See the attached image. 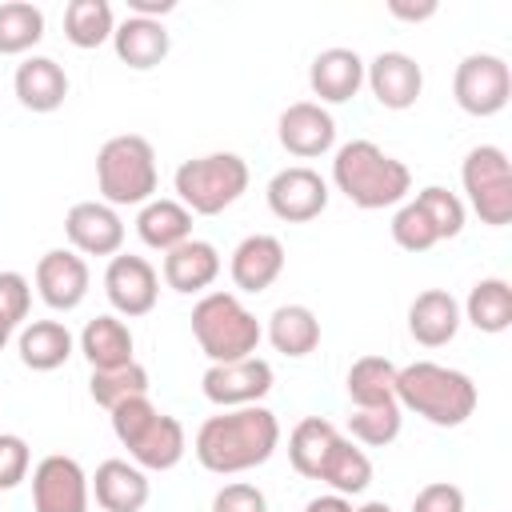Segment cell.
Instances as JSON below:
<instances>
[{"label": "cell", "mask_w": 512, "mask_h": 512, "mask_svg": "<svg viewBox=\"0 0 512 512\" xmlns=\"http://www.w3.org/2000/svg\"><path fill=\"white\" fill-rule=\"evenodd\" d=\"M28 308H32V284L20 272H0V320L12 328L28 324Z\"/></svg>", "instance_id": "obj_41"}, {"label": "cell", "mask_w": 512, "mask_h": 512, "mask_svg": "<svg viewBox=\"0 0 512 512\" xmlns=\"http://www.w3.org/2000/svg\"><path fill=\"white\" fill-rule=\"evenodd\" d=\"M104 296L116 308V316H148L160 300V272L132 252H116L104 268Z\"/></svg>", "instance_id": "obj_12"}, {"label": "cell", "mask_w": 512, "mask_h": 512, "mask_svg": "<svg viewBox=\"0 0 512 512\" xmlns=\"http://www.w3.org/2000/svg\"><path fill=\"white\" fill-rule=\"evenodd\" d=\"M212 512H268V496L248 480H232L212 496Z\"/></svg>", "instance_id": "obj_42"}, {"label": "cell", "mask_w": 512, "mask_h": 512, "mask_svg": "<svg viewBox=\"0 0 512 512\" xmlns=\"http://www.w3.org/2000/svg\"><path fill=\"white\" fill-rule=\"evenodd\" d=\"M388 12H392L396 20L420 24V20H432V16H436V4H432V0H424V4H404V0H392V4H388Z\"/></svg>", "instance_id": "obj_44"}, {"label": "cell", "mask_w": 512, "mask_h": 512, "mask_svg": "<svg viewBox=\"0 0 512 512\" xmlns=\"http://www.w3.org/2000/svg\"><path fill=\"white\" fill-rule=\"evenodd\" d=\"M92 488L80 460L64 452H48L32 468V512H88Z\"/></svg>", "instance_id": "obj_9"}, {"label": "cell", "mask_w": 512, "mask_h": 512, "mask_svg": "<svg viewBox=\"0 0 512 512\" xmlns=\"http://www.w3.org/2000/svg\"><path fill=\"white\" fill-rule=\"evenodd\" d=\"M112 48H116V60L128 64L132 72H148V68L164 64V56L172 52V36L160 20L124 16L112 32Z\"/></svg>", "instance_id": "obj_24"}, {"label": "cell", "mask_w": 512, "mask_h": 512, "mask_svg": "<svg viewBox=\"0 0 512 512\" xmlns=\"http://www.w3.org/2000/svg\"><path fill=\"white\" fill-rule=\"evenodd\" d=\"M416 204H420V212L428 216V224H432V232H436L440 240H452V236L464 232L468 208H464V200H460L456 192H448L444 184L420 188V192H416Z\"/></svg>", "instance_id": "obj_36"}, {"label": "cell", "mask_w": 512, "mask_h": 512, "mask_svg": "<svg viewBox=\"0 0 512 512\" xmlns=\"http://www.w3.org/2000/svg\"><path fill=\"white\" fill-rule=\"evenodd\" d=\"M308 88L316 104H348L364 88V60L356 48H324L308 64Z\"/></svg>", "instance_id": "obj_18"}, {"label": "cell", "mask_w": 512, "mask_h": 512, "mask_svg": "<svg viewBox=\"0 0 512 512\" xmlns=\"http://www.w3.org/2000/svg\"><path fill=\"white\" fill-rule=\"evenodd\" d=\"M192 336L208 364H232L256 356L264 328L236 292H204L192 304Z\"/></svg>", "instance_id": "obj_5"}, {"label": "cell", "mask_w": 512, "mask_h": 512, "mask_svg": "<svg viewBox=\"0 0 512 512\" xmlns=\"http://www.w3.org/2000/svg\"><path fill=\"white\" fill-rule=\"evenodd\" d=\"M88 396L112 412L116 404L132 400V396H148V368L140 360L132 364H120V368H104V372H92L88 376Z\"/></svg>", "instance_id": "obj_35"}, {"label": "cell", "mask_w": 512, "mask_h": 512, "mask_svg": "<svg viewBox=\"0 0 512 512\" xmlns=\"http://www.w3.org/2000/svg\"><path fill=\"white\" fill-rule=\"evenodd\" d=\"M172 188L192 216H220L248 192V160L236 152L192 156L176 168Z\"/></svg>", "instance_id": "obj_6"}, {"label": "cell", "mask_w": 512, "mask_h": 512, "mask_svg": "<svg viewBox=\"0 0 512 512\" xmlns=\"http://www.w3.org/2000/svg\"><path fill=\"white\" fill-rule=\"evenodd\" d=\"M352 512H392V504H384V500H364V504L352 508Z\"/></svg>", "instance_id": "obj_47"}, {"label": "cell", "mask_w": 512, "mask_h": 512, "mask_svg": "<svg viewBox=\"0 0 512 512\" xmlns=\"http://www.w3.org/2000/svg\"><path fill=\"white\" fill-rule=\"evenodd\" d=\"M160 168H156V148L152 140L136 132H120L100 144L96 152V188L100 200L112 208H140L156 196Z\"/></svg>", "instance_id": "obj_4"}, {"label": "cell", "mask_w": 512, "mask_h": 512, "mask_svg": "<svg viewBox=\"0 0 512 512\" xmlns=\"http://www.w3.org/2000/svg\"><path fill=\"white\" fill-rule=\"evenodd\" d=\"M284 260H288V256H284L280 236H272V232H252V236H244V240L232 248L228 276H232L236 292L256 296V292H268V288L280 280Z\"/></svg>", "instance_id": "obj_17"}, {"label": "cell", "mask_w": 512, "mask_h": 512, "mask_svg": "<svg viewBox=\"0 0 512 512\" xmlns=\"http://www.w3.org/2000/svg\"><path fill=\"white\" fill-rule=\"evenodd\" d=\"M12 92L28 112H56L68 100V72L52 56H24L16 64Z\"/></svg>", "instance_id": "obj_22"}, {"label": "cell", "mask_w": 512, "mask_h": 512, "mask_svg": "<svg viewBox=\"0 0 512 512\" xmlns=\"http://www.w3.org/2000/svg\"><path fill=\"white\" fill-rule=\"evenodd\" d=\"M272 384H276V372L260 356L232 360V364H208V372L200 376V392L216 408H248V404H260L272 392Z\"/></svg>", "instance_id": "obj_11"}, {"label": "cell", "mask_w": 512, "mask_h": 512, "mask_svg": "<svg viewBox=\"0 0 512 512\" xmlns=\"http://www.w3.org/2000/svg\"><path fill=\"white\" fill-rule=\"evenodd\" d=\"M108 416H112V432H116V440H120L124 448H132V444L144 436V428L160 416V408H156L148 396H132V400L116 404Z\"/></svg>", "instance_id": "obj_39"}, {"label": "cell", "mask_w": 512, "mask_h": 512, "mask_svg": "<svg viewBox=\"0 0 512 512\" xmlns=\"http://www.w3.org/2000/svg\"><path fill=\"white\" fill-rule=\"evenodd\" d=\"M304 512H352V500L348 496H336V492H324V496H312L304 504Z\"/></svg>", "instance_id": "obj_46"}, {"label": "cell", "mask_w": 512, "mask_h": 512, "mask_svg": "<svg viewBox=\"0 0 512 512\" xmlns=\"http://www.w3.org/2000/svg\"><path fill=\"white\" fill-rule=\"evenodd\" d=\"M476 384L468 372L436 364V360H416L396 368V404L400 412H416L420 420L436 428H460L476 412Z\"/></svg>", "instance_id": "obj_2"}, {"label": "cell", "mask_w": 512, "mask_h": 512, "mask_svg": "<svg viewBox=\"0 0 512 512\" xmlns=\"http://www.w3.org/2000/svg\"><path fill=\"white\" fill-rule=\"evenodd\" d=\"M268 344L288 356V360H300L308 352L320 348V320L308 304H280L272 316H268V328H264Z\"/></svg>", "instance_id": "obj_28"}, {"label": "cell", "mask_w": 512, "mask_h": 512, "mask_svg": "<svg viewBox=\"0 0 512 512\" xmlns=\"http://www.w3.org/2000/svg\"><path fill=\"white\" fill-rule=\"evenodd\" d=\"M172 8H176L172 0H128V16H144V20H160Z\"/></svg>", "instance_id": "obj_45"}, {"label": "cell", "mask_w": 512, "mask_h": 512, "mask_svg": "<svg viewBox=\"0 0 512 512\" xmlns=\"http://www.w3.org/2000/svg\"><path fill=\"white\" fill-rule=\"evenodd\" d=\"M116 32V16L108 0H72L64 8V40L80 52L108 44Z\"/></svg>", "instance_id": "obj_33"}, {"label": "cell", "mask_w": 512, "mask_h": 512, "mask_svg": "<svg viewBox=\"0 0 512 512\" xmlns=\"http://www.w3.org/2000/svg\"><path fill=\"white\" fill-rule=\"evenodd\" d=\"M64 236L72 244V252L80 256H116L124 248V220H120V208L104 204V200H80L68 208L64 216Z\"/></svg>", "instance_id": "obj_14"}, {"label": "cell", "mask_w": 512, "mask_h": 512, "mask_svg": "<svg viewBox=\"0 0 512 512\" xmlns=\"http://www.w3.org/2000/svg\"><path fill=\"white\" fill-rule=\"evenodd\" d=\"M88 488H92L100 512H140L152 496L148 472L136 468L132 460H120V456L96 464V472L88 476Z\"/></svg>", "instance_id": "obj_19"}, {"label": "cell", "mask_w": 512, "mask_h": 512, "mask_svg": "<svg viewBox=\"0 0 512 512\" xmlns=\"http://www.w3.org/2000/svg\"><path fill=\"white\" fill-rule=\"evenodd\" d=\"M12 332H16V328H12V324H4V320H0V348H4V344H8V340H12Z\"/></svg>", "instance_id": "obj_48"}, {"label": "cell", "mask_w": 512, "mask_h": 512, "mask_svg": "<svg viewBox=\"0 0 512 512\" xmlns=\"http://www.w3.org/2000/svg\"><path fill=\"white\" fill-rule=\"evenodd\" d=\"M276 448H280V420L264 404L220 408L216 416L200 424L196 444H192L200 468L216 476H240L248 468H260L272 460Z\"/></svg>", "instance_id": "obj_1"}, {"label": "cell", "mask_w": 512, "mask_h": 512, "mask_svg": "<svg viewBox=\"0 0 512 512\" xmlns=\"http://www.w3.org/2000/svg\"><path fill=\"white\" fill-rule=\"evenodd\" d=\"M412 512H464V492L448 480H436V484H424L412 500Z\"/></svg>", "instance_id": "obj_43"}, {"label": "cell", "mask_w": 512, "mask_h": 512, "mask_svg": "<svg viewBox=\"0 0 512 512\" xmlns=\"http://www.w3.org/2000/svg\"><path fill=\"white\" fill-rule=\"evenodd\" d=\"M16 352H20V364L24 368H32V372H56L76 352V336L68 332L64 320H28L16 332Z\"/></svg>", "instance_id": "obj_25"}, {"label": "cell", "mask_w": 512, "mask_h": 512, "mask_svg": "<svg viewBox=\"0 0 512 512\" xmlns=\"http://www.w3.org/2000/svg\"><path fill=\"white\" fill-rule=\"evenodd\" d=\"M344 388L356 408L396 404V364L388 356H360V360H352Z\"/></svg>", "instance_id": "obj_32"}, {"label": "cell", "mask_w": 512, "mask_h": 512, "mask_svg": "<svg viewBox=\"0 0 512 512\" xmlns=\"http://www.w3.org/2000/svg\"><path fill=\"white\" fill-rule=\"evenodd\" d=\"M32 472V448L16 432H0V492H12Z\"/></svg>", "instance_id": "obj_40"}, {"label": "cell", "mask_w": 512, "mask_h": 512, "mask_svg": "<svg viewBox=\"0 0 512 512\" xmlns=\"http://www.w3.org/2000/svg\"><path fill=\"white\" fill-rule=\"evenodd\" d=\"M332 184L356 208L376 212V208L404 204V196L412 192V172H408L404 160L388 156L380 144H372V140H348L332 156Z\"/></svg>", "instance_id": "obj_3"}, {"label": "cell", "mask_w": 512, "mask_h": 512, "mask_svg": "<svg viewBox=\"0 0 512 512\" xmlns=\"http://www.w3.org/2000/svg\"><path fill=\"white\" fill-rule=\"evenodd\" d=\"M460 184L468 196L464 208H472L480 224L504 228L512 220V164L500 144H476L460 164Z\"/></svg>", "instance_id": "obj_7"}, {"label": "cell", "mask_w": 512, "mask_h": 512, "mask_svg": "<svg viewBox=\"0 0 512 512\" xmlns=\"http://www.w3.org/2000/svg\"><path fill=\"white\" fill-rule=\"evenodd\" d=\"M160 276L172 292L180 296H192V292H208L220 276V252L216 244L208 240H184L176 244L172 252H164V264H160Z\"/></svg>", "instance_id": "obj_20"}, {"label": "cell", "mask_w": 512, "mask_h": 512, "mask_svg": "<svg viewBox=\"0 0 512 512\" xmlns=\"http://www.w3.org/2000/svg\"><path fill=\"white\" fill-rule=\"evenodd\" d=\"M44 40V12L28 0L0 4V56H24Z\"/></svg>", "instance_id": "obj_34"}, {"label": "cell", "mask_w": 512, "mask_h": 512, "mask_svg": "<svg viewBox=\"0 0 512 512\" xmlns=\"http://www.w3.org/2000/svg\"><path fill=\"white\" fill-rule=\"evenodd\" d=\"M460 316L488 336H500L512 328V284L504 276H484L472 284L468 300L460 304Z\"/></svg>", "instance_id": "obj_29"}, {"label": "cell", "mask_w": 512, "mask_h": 512, "mask_svg": "<svg viewBox=\"0 0 512 512\" xmlns=\"http://www.w3.org/2000/svg\"><path fill=\"white\" fill-rule=\"evenodd\" d=\"M76 348L84 352L88 368L92 372H104V368H120V364H132L136 356V336L132 328L116 316V312H104V316H92L84 328H80V340Z\"/></svg>", "instance_id": "obj_23"}, {"label": "cell", "mask_w": 512, "mask_h": 512, "mask_svg": "<svg viewBox=\"0 0 512 512\" xmlns=\"http://www.w3.org/2000/svg\"><path fill=\"white\" fill-rule=\"evenodd\" d=\"M136 236L152 252H172L176 244L192 240V212L176 196H152L136 212Z\"/></svg>", "instance_id": "obj_26"}, {"label": "cell", "mask_w": 512, "mask_h": 512, "mask_svg": "<svg viewBox=\"0 0 512 512\" xmlns=\"http://www.w3.org/2000/svg\"><path fill=\"white\" fill-rule=\"evenodd\" d=\"M364 84H368V92L376 96L380 108L404 112L424 92V68L408 52H380L364 64Z\"/></svg>", "instance_id": "obj_16"}, {"label": "cell", "mask_w": 512, "mask_h": 512, "mask_svg": "<svg viewBox=\"0 0 512 512\" xmlns=\"http://www.w3.org/2000/svg\"><path fill=\"white\" fill-rule=\"evenodd\" d=\"M276 140L296 160H316L336 148V120L316 100H296L276 120Z\"/></svg>", "instance_id": "obj_13"}, {"label": "cell", "mask_w": 512, "mask_h": 512, "mask_svg": "<svg viewBox=\"0 0 512 512\" xmlns=\"http://www.w3.org/2000/svg\"><path fill=\"white\" fill-rule=\"evenodd\" d=\"M464 316H460V300L444 288H424L412 304H408V332L416 344L424 348H444L456 340Z\"/></svg>", "instance_id": "obj_21"}, {"label": "cell", "mask_w": 512, "mask_h": 512, "mask_svg": "<svg viewBox=\"0 0 512 512\" xmlns=\"http://www.w3.org/2000/svg\"><path fill=\"white\" fill-rule=\"evenodd\" d=\"M400 424H404V412L400 404H376V408H356L348 416V432L356 444H368V448H384L400 436Z\"/></svg>", "instance_id": "obj_37"}, {"label": "cell", "mask_w": 512, "mask_h": 512, "mask_svg": "<svg viewBox=\"0 0 512 512\" xmlns=\"http://www.w3.org/2000/svg\"><path fill=\"white\" fill-rule=\"evenodd\" d=\"M92 284L88 260L72 248H48L36 260V296L52 308V312H72L84 304Z\"/></svg>", "instance_id": "obj_15"}, {"label": "cell", "mask_w": 512, "mask_h": 512, "mask_svg": "<svg viewBox=\"0 0 512 512\" xmlns=\"http://www.w3.org/2000/svg\"><path fill=\"white\" fill-rule=\"evenodd\" d=\"M320 484H328L336 496H348V500L360 496V492H368V484H372V460H368V452L356 440L340 436L332 444L324 468H320Z\"/></svg>", "instance_id": "obj_31"}, {"label": "cell", "mask_w": 512, "mask_h": 512, "mask_svg": "<svg viewBox=\"0 0 512 512\" xmlns=\"http://www.w3.org/2000/svg\"><path fill=\"white\" fill-rule=\"evenodd\" d=\"M184 452H188L184 424H180L176 416L160 412V416L144 428V436L128 448V460H132L136 468H144V472H168V468H176V464L184 460Z\"/></svg>", "instance_id": "obj_27"}, {"label": "cell", "mask_w": 512, "mask_h": 512, "mask_svg": "<svg viewBox=\"0 0 512 512\" xmlns=\"http://www.w3.org/2000/svg\"><path fill=\"white\" fill-rule=\"evenodd\" d=\"M392 240H396V248L416 252V256L440 244V236L432 232V224H428V216L420 212L416 200H404V204L396 208V216H392Z\"/></svg>", "instance_id": "obj_38"}, {"label": "cell", "mask_w": 512, "mask_h": 512, "mask_svg": "<svg viewBox=\"0 0 512 512\" xmlns=\"http://www.w3.org/2000/svg\"><path fill=\"white\" fill-rule=\"evenodd\" d=\"M452 100L468 116H496L512 100V68L496 52H468L452 72Z\"/></svg>", "instance_id": "obj_8"}, {"label": "cell", "mask_w": 512, "mask_h": 512, "mask_svg": "<svg viewBox=\"0 0 512 512\" xmlns=\"http://www.w3.org/2000/svg\"><path fill=\"white\" fill-rule=\"evenodd\" d=\"M340 440V428L324 416H304L292 432H288V464L304 476V480H320V468L332 452V444Z\"/></svg>", "instance_id": "obj_30"}, {"label": "cell", "mask_w": 512, "mask_h": 512, "mask_svg": "<svg viewBox=\"0 0 512 512\" xmlns=\"http://www.w3.org/2000/svg\"><path fill=\"white\" fill-rule=\"evenodd\" d=\"M268 212L284 224H308L328 208V180L308 164L280 168L264 188Z\"/></svg>", "instance_id": "obj_10"}]
</instances>
